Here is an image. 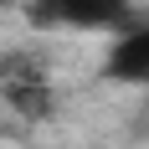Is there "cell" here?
<instances>
[{
    "instance_id": "cell-1",
    "label": "cell",
    "mask_w": 149,
    "mask_h": 149,
    "mask_svg": "<svg viewBox=\"0 0 149 149\" xmlns=\"http://www.w3.org/2000/svg\"><path fill=\"white\" fill-rule=\"evenodd\" d=\"M26 21L36 31H123L129 0H31Z\"/></svg>"
},
{
    "instance_id": "cell-2",
    "label": "cell",
    "mask_w": 149,
    "mask_h": 149,
    "mask_svg": "<svg viewBox=\"0 0 149 149\" xmlns=\"http://www.w3.org/2000/svg\"><path fill=\"white\" fill-rule=\"evenodd\" d=\"M98 77H103V82H118V88L149 93V21H134V26H123L118 36H113Z\"/></svg>"
}]
</instances>
